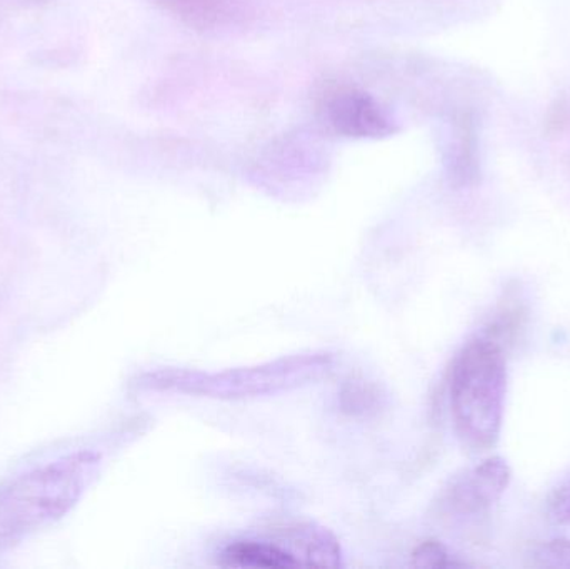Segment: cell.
Returning a JSON list of instances; mask_svg holds the SVG:
<instances>
[{
  "mask_svg": "<svg viewBox=\"0 0 570 569\" xmlns=\"http://www.w3.org/2000/svg\"><path fill=\"white\" fill-rule=\"evenodd\" d=\"M328 354H298L274 363L223 373L160 370L137 380V387L147 391H176L209 398H249L298 386L321 376L331 367Z\"/></svg>",
  "mask_w": 570,
  "mask_h": 569,
  "instance_id": "3",
  "label": "cell"
},
{
  "mask_svg": "<svg viewBox=\"0 0 570 569\" xmlns=\"http://www.w3.org/2000/svg\"><path fill=\"white\" fill-rule=\"evenodd\" d=\"M324 120L332 130L352 139H382L394 133L381 104L352 87H335L325 94L321 104Z\"/></svg>",
  "mask_w": 570,
  "mask_h": 569,
  "instance_id": "5",
  "label": "cell"
},
{
  "mask_svg": "<svg viewBox=\"0 0 570 569\" xmlns=\"http://www.w3.org/2000/svg\"><path fill=\"white\" fill-rule=\"evenodd\" d=\"M551 514L558 523L570 527V480L562 484L551 501Z\"/></svg>",
  "mask_w": 570,
  "mask_h": 569,
  "instance_id": "11",
  "label": "cell"
},
{
  "mask_svg": "<svg viewBox=\"0 0 570 569\" xmlns=\"http://www.w3.org/2000/svg\"><path fill=\"white\" fill-rule=\"evenodd\" d=\"M99 457L67 454L0 483V553L66 518L86 493Z\"/></svg>",
  "mask_w": 570,
  "mask_h": 569,
  "instance_id": "1",
  "label": "cell"
},
{
  "mask_svg": "<svg viewBox=\"0 0 570 569\" xmlns=\"http://www.w3.org/2000/svg\"><path fill=\"white\" fill-rule=\"evenodd\" d=\"M220 567L295 568L297 561L274 541L240 540L227 545L219 555Z\"/></svg>",
  "mask_w": 570,
  "mask_h": 569,
  "instance_id": "8",
  "label": "cell"
},
{
  "mask_svg": "<svg viewBox=\"0 0 570 569\" xmlns=\"http://www.w3.org/2000/svg\"><path fill=\"white\" fill-rule=\"evenodd\" d=\"M511 480L508 461L501 457L489 458L451 481L442 494V508L449 517H479L501 500Z\"/></svg>",
  "mask_w": 570,
  "mask_h": 569,
  "instance_id": "4",
  "label": "cell"
},
{
  "mask_svg": "<svg viewBox=\"0 0 570 569\" xmlns=\"http://www.w3.org/2000/svg\"><path fill=\"white\" fill-rule=\"evenodd\" d=\"M528 558L532 568L570 569V541L551 540L535 545Z\"/></svg>",
  "mask_w": 570,
  "mask_h": 569,
  "instance_id": "10",
  "label": "cell"
},
{
  "mask_svg": "<svg viewBox=\"0 0 570 569\" xmlns=\"http://www.w3.org/2000/svg\"><path fill=\"white\" fill-rule=\"evenodd\" d=\"M411 560L412 567L415 568L451 569L469 567V563L459 560L444 545L434 540L424 541V543L419 545L412 551Z\"/></svg>",
  "mask_w": 570,
  "mask_h": 569,
  "instance_id": "9",
  "label": "cell"
},
{
  "mask_svg": "<svg viewBox=\"0 0 570 569\" xmlns=\"http://www.w3.org/2000/svg\"><path fill=\"white\" fill-rule=\"evenodd\" d=\"M508 393L504 347L481 334L452 364L449 401L455 433L465 447L485 451L498 443Z\"/></svg>",
  "mask_w": 570,
  "mask_h": 569,
  "instance_id": "2",
  "label": "cell"
},
{
  "mask_svg": "<svg viewBox=\"0 0 570 569\" xmlns=\"http://www.w3.org/2000/svg\"><path fill=\"white\" fill-rule=\"evenodd\" d=\"M271 537V541L287 551L298 567H342L341 545L324 528L298 521L279 524Z\"/></svg>",
  "mask_w": 570,
  "mask_h": 569,
  "instance_id": "6",
  "label": "cell"
},
{
  "mask_svg": "<svg viewBox=\"0 0 570 569\" xmlns=\"http://www.w3.org/2000/svg\"><path fill=\"white\" fill-rule=\"evenodd\" d=\"M164 10L196 29H217L233 22L240 0H156Z\"/></svg>",
  "mask_w": 570,
  "mask_h": 569,
  "instance_id": "7",
  "label": "cell"
}]
</instances>
